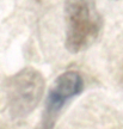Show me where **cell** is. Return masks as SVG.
I'll list each match as a JSON object with an SVG mask.
<instances>
[{
  "mask_svg": "<svg viewBox=\"0 0 123 129\" xmlns=\"http://www.w3.org/2000/svg\"><path fill=\"white\" fill-rule=\"evenodd\" d=\"M65 19V46L72 54L88 49L97 41L103 28V18L93 0H66Z\"/></svg>",
  "mask_w": 123,
  "mask_h": 129,
  "instance_id": "6da1fadb",
  "label": "cell"
},
{
  "mask_svg": "<svg viewBox=\"0 0 123 129\" xmlns=\"http://www.w3.org/2000/svg\"><path fill=\"white\" fill-rule=\"evenodd\" d=\"M46 88L44 78L37 69L25 67L5 81V96L10 116L23 120L41 102Z\"/></svg>",
  "mask_w": 123,
  "mask_h": 129,
  "instance_id": "7a4b0ae2",
  "label": "cell"
},
{
  "mask_svg": "<svg viewBox=\"0 0 123 129\" xmlns=\"http://www.w3.org/2000/svg\"><path fill=\"white\" fill-rule=\"evenodd\" d=\"M82 90L84 79L78 72L68 71L59 75L50 86L41 121L35 129H54L66 104Z\"/></svg>",
  "mask_w": 123,
  "mask_h": 129,
  "instance_id": "3957f363",
  "label": "cell"
}]
</instances>
